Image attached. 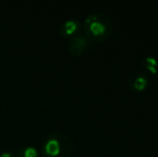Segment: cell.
Returning a JSON list of instances; mask_svg holds the SVG:
<instances>
[{
  "label": "cell",
  "mask_w": 158,
  "mask_h": 157,
  "mask_svg": "<svg viewBox=\"0 0 158 157\" xmlns=\"http://www.w3.org/2000/svg\"><path fill=\"white\" fill-rule=\"evenodd\" d=\"M85 30L87 36L94 41H106L112 35L113 25L109 16L95 13L86 17Z\"/></svg>",
  "instance_id": "obj_1"
},
{
  "label": "cell",
  "mask_w": 158,
  "mask_h": 157,
  "mask_svg": "<svg viewBox=\"0 0 158 157\" xmlns=\"http://www.w3.org/2000/svg\"><path fill=\"white\" fill-rule=\"evenodd\" d=\"M45 153L51 157H67L69 153L64 152L61 147V138L60 140L57 138H50L45 143Z\"/></svg>",
  "instance_id": "obj_2"
},
{
  "label": "cell",
  "mask_w": 158,
  "mask_h": 157,
  "mask_svg": "<svg viewBox=\"0 0 158 157\" xmlns=\"http://www.w3.org/2000/svg\"><path fill=\"white\" fill-rule=\"evenodd\" d=\"M88 41L85 37L83 36H77L72 40L70 45V53L74 56L81 55L82 53L85 52V50L88 48Z\"/></svg>",
  "instance_id": "obj_3"
},
{
  "label": "cell",
  "mask_w": 158,
  "mask_h": 157,
  "mask_svg": "<svg viewBox=\"0 0 158 157\" xmlns=\"http://www.w3.org/2000/svg\"><path fill=\"white\" fill-rule=\"evenodd\" d=\"M129 85L135 92H144L148 86V79L145 74H135L129 80Z\"/></svg>",
  "instance_id": "obj_4"
},
{
  "label": "cell",
  "mask_w": 158,
  "mask_h": 157,
  "mask_svg": "<svg viewBox=\"0 0 158 157\" xmlns=\"http://www.w3.org/2000/svg\"><path fill=\"white\" fill-rule=\"evenodd\" d=\"M142 66L152 74H157L158 72V60L154 56H146L142 60Z\"/></svg>",
  "instance_id": "obj_5"
},
{
  "label": "cell",
  "mask_w": 158,
  "mask_h": 157,
  "mask_svg": "<svg viewBox=\"0 0 158 157\" xmlns=\"http://www.w3.org/2000/svg\"><path fill=\"white\" fill-rule=\"evenodd\" d=\"M79 23L75 19H68L64 23L61 31L64 36H71V35L77 32V30L79 29Z\"/></svg>",
  "instance_id": "obj_6"
},
{
  "label": "cell",
  "mask_w": 158,
  "mask_h": 157,
  "mask_svg": "<svg viewBox=\"0 0 158 157\" xmlns=\"http://www.w3.org/2000/svg\"><path fill=\"white\" fill-rule=\"evenodd\" d=\"M37 150L35 147H27V149L24 150V156L25 157H37Z\"/></svg>",
  "instance_id": "obj_7"
},
{
  "label": "cell",
  "mask_w": 158,
  "mask_h": 157,
  "mask_svg": "<svg viewBox=\"0 0 158 157\" xmlns=\"http://www.w3.org/2000/svg\"><path fill=\"white\" fill-rule=\"evenodd\" d=\"M0 157H12V155H11L10 153H3V154H1Z\"/></svg>",
  "instance_id": "obj_8"
}]
</instances>
